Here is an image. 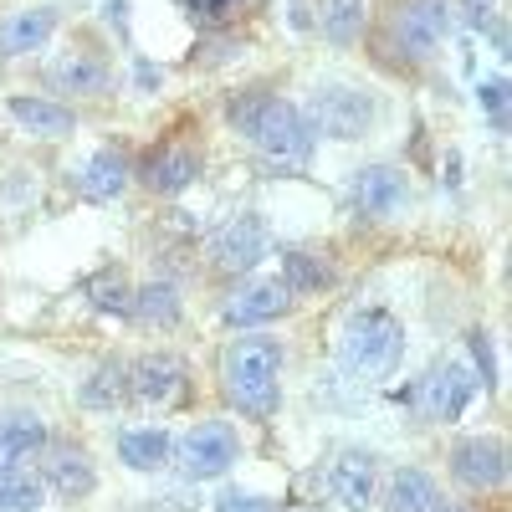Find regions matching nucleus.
<instances>
[{"mask_svg":"<svg viewBox=\"0 0 512 512\" xmlns=\"http://www.w3.org/2000/svg\"><path fill=\"white\" fill-rule=\"evenodd\" d=\"M226 118L267 164H277V169H308L318 134L308 128V118H303L297 103H287L277 93H236L226 103Z\"/></svg>","mask_w":512,"mask_h":512,"instance_id":"obj_1","label":"nucleus"},{"mask_svg":"<svg viewBox=\"0 0 512 512\" xmlns=\"http://www.w3.org/2000/svg\"><path fill=\"white\" fill-rule=\"evenodd\" d=\"M282 344L277 338H231L226 354H221V390L226 400L251 415V420H267L282 405Z\"/></svg>","mask_w":512,"mask_h":512,"instance_id":"obj_2","label":"nucleus"},{"mask_svg":"<svg viewBox=\"0 0 512 512\" xmlns=\"http://www.w3.org/2000/svg\"><path fill=\"white\" fill-rule=\"evenodd\" d=\"M405 359V323L390 308H359L338 328V364L349 374H390Z\"/></svg>","mask_w":512,"mask_h":512,"instance_id":"obj_3","label":"nucleus"},{"mask_svg":"<svg viewBox=\"0 0 512 512\" xmlns=\"http://www.w3.org/2000/svg\"><path fill=\"white\" fill-rule=\"evenodd\" d=\"M374 98L364 88H349V82H323V88H313L308 98V128L323 139H338V144H349V139H364L369 128H374Z\"/></svg>","mask_w":512,"mask_h":512,"instance_id":"obj_4","label":"nucleus"},{"mask_svg":"<svg viewBox=\"0 0 512 512\" xmlns=\"http://www.w3.org/2000/svg\"><path fill=\"white\" fill-rule=\"evenodd\" d=\"M169 461H180V472L190 482H216L241 461V436H236L231 420H200L175 441Z\"/></svg>","mask_w":512,"mask_h":512,"instance_id":"obj_5","label":"nucleus"},{"mask_svg":"<svg viewBox=\"0 0 512 512\" xmlns=\"http://www.w3.org/2000/svg\"><path fill=\"white\" fill-rule=\"evenodd\" d=\"M390 36L410 62H425L441 52L451 36V0H395L390 6Z\"/></svg>","mask_w":512,"mask_h":512,"instance_id":"obj_6","label":"nucleus"},{"mask_svg":"<svg viewBox=\"0 0 512 512\" xmlns=\"http://www.w3.org/2000/svg\"><path fill=\"white\" fill-rule=\"evenodd\" d=\"M267 251H272V231H267V221L256 216V210L226 221L216 236H210V246H205L210 267H216L221 277H246V272H256V262H262Z\"/></svg>","mask_w":512,"mask_h":512,"instance_id":"obj_7","label":"nucleus"},{"mask_svg":"<svg viewBox=\"0 0 512 512\" xmlns=\"http://www.w3.org/2000/svg\"><path fill=\"white\" fill-rule=\"evenodd\" d=\"M190 390V369L175 354H144L139 364H128V395L144 410H169L180 405Z\"/></svg>","mask_w":512,"mask_h":512,"instance_id":"obj_8","label":"nucleus"},{"mask_svg":"<svg viewBox=\"0 0 512 512\" xmlns=\"http://www.w3.org/2000/svg\"><path fill=\"white\" fill-rule=\"evenodd\" d=\"M451 477L466 492H502L507 487V446L497 436H466L451 446Z\"/></svg>","mask_w":512,"mask_h":512,"instance_id":"obj_9","label":"nucleus"},{"mask_svg":"<svg viewBox=\"0 0 512 512\" xmlns=\"http://www.w3.org/2000/svg\"><path fill=\"white\" fill-rule=\"evenodd\" d=\"M349 195H354L359 216L390 221V216H400V210L410 205V180H405L400 164H364L354 175V185H349Z\"/></svg>","mask_w":512,"mask_h":512,"instance_id":"obj_10","label":"nucleus"},{"mask_svg":"<svg viewBox=\"0 0 512 512\" xmlns=\"http://www.w3.org/2000/svg\"><path fill=\"white\" fill-rule=\"evenodd\" d=\"M328 497L349 512H369L379 502V461L369 451H338L328 461Z\"/></svg>","mask_w":512,"mask_h":512,"instance_id":"obj_11","label":"nucleus"},{"mask_svg":"<svg viewBox=\"0 0 512 512\" xmlns=\"http://www.w3.org/2000/svg\"><path fill=\"white\" fill-rule=\"evenodd\" d=\"M47 88L52 93H72V98H103L113 88V67L98 52L67 47L47 62Z\"/></svg>","mask_w":512,"mask_h":512,"instance_id":"obj_12","label":"nucleus"},{"mask_svg":"<svg viewBox=\"0 0 512 512\" xmlns=\"http://www.w3.org/2000/svg\"><path fill=\"white\" fill-rule=\"evenodd\" d=\"M477 390H482V384H477L472 364H461V359H456V364L436 369L431 379L420 384V400H425V415H431V420H461Z\"/></svg>","mask_w":512,"mask_h":512,"instance_id":"obj_13","label":"nucleus"},{"mask_svg":"<svg viewBox=\"0 0 512 512\" xmlns=\"http://www.w3.org/2000/svg\"><path fill=\"white\" fill-rule=\"evenodd\" d=\"M292 308V292L282 287V277H262V282H246L236 287V297L221 308V318L231 328H256V323H272Z\"/></svg>","mask_w":512,"mask_h":512,"instance_id":"obj_14","label":"nucleus"},{"mask_svg":"<svg viewBox=\"0 0 512 512\" xmlns=\"http://www.w3.org/2000/svg\"><path fill=\"white\" fill-rule=\"evenodd\" d=\"M52 446V431L41 415H6L0 420V472H26L31 461H41V451Z\"/></svg>","mask_w":512,"mask_h":512,"instance_id":"obj_15","label":"nucleus"},{"mask_svg":"<svg viewBox=\"0 0 512 512\" xmlns=\"http://www.w3.org/2000/svg\"><path fill=\"white\" fill-rule=\"evenodd\" d=\"M62 26L57 6H31V11H11L0 21V57H31L52 41V31Z\"/></svg>","mask_w":512,"mask_h":512,"instance_id":"obj_16","label":"nucleus"},{"mask_svg":"<svg viewBox=\"0 0 512 512\" xmlns=\"http://www.w3.org/2000/svg\"><path fill=\"white\" fill-rule=\"evenodd\" d=\"M139 180H144L154 195H180V190H190V185L200 180V154L185 149V144H164V149H154V154L144 159Z\"/></svg>","mask_w":512,"mask_h":512,"instance_id":"obj_17","label":"nucleus"},{"mask_svg":"<svg viewBox=\"0 0 512 512\" xmlns=\"http://www.w3.org/2000/svg\"><path fill=\"white\" fill-rule=\"evenodd\" d=\"M41 466H47L52 492L67 497V502L93 497V487H98V472H93V461H88L82 446H47V451H41Z\"/></svg>","mask_w":512,"mask_h":512,"instance_id":"obj_18","label":"nucleus"},{"mask_svg":"<svg viewBox=\"0 0 512 512\" xmlns=\"http://www.w3.org/2000/svg\"><path fill=\"white\" fill-rule=\"evenodd\" d=\"M77 175V190L88 195V200H118L123 190H128V180H134V164H128V154L123 149H98V154H88L82 159V169H72Z\"/></svg>","mask_w":512,"mask_h":512,"instance_id":"obj_19","label":"nucleus"},{"mask_svg":"<svg viewBox=\"0 0 512 512\" xmlns=\"http://www.w3.org/2000/svg\"><path fill=\"white\" fill-rule=\"evenodd\" d=\"M6 108H11V118L26 128V134H36V139H67L72 128H77V113L67 103H57V98H26V93H16Z\"/></svg>","mask_w":512,"mask_h":512,"instance_id":"obj_20","label":"nucleus"},{"mask_svg":"<svg viewBox=\"0 0 512 512\" xmlns=\"http://www.w3.org/2000/svg\"><path fill=\"white\" fill-rule=\"evenodd\" d=\"M169 451H175V436L164 425H139V431L118 436V461L134 472H159V466H169Z\"/></svg>","mask_w":512,"mask_h":512,"instance_id":"obj_21","label":"nucleus"},{"mask_svg":"<svg viewBox=\"0 0 512 512\" xmlns=\"http://www.w3.org/2000/svg\"><path fill=\"white\" fill-rule=\"evenodd\" d=\"M436 502H441V487L420 466H400L390 477V487H384V507L390 512H436Z\"/></svg>","mask_w":512,"mask_h":512,"instance_id":"obj_22","label":"nucleus"},{"mask_svg":"<svg viewBox=\"0 0 512 512\" xmlns=\"http://www.w3.org/2000/svg\"><path fill=\"white\" fill-rule=\"evenodd\" d=\"M369 26V6L364 0H318V31L333 47H354Z\"/></svg>","mask_w":512,"mask_h":512,"instance_id":"obj_23","label":"nucleus"},{"mask_svg":"<svg viewBox=\"0 0 512 512\" xmlns=\"http://www.w3.org/2000/svg\"><path fill=\"white\" fill-rule=\"evenodd\" d=\"M180 313H185V303L169 282H144L134 292V308H128V318H139L144 328H175Z\"/></svg>","mask_w":512,"mask_h":512,"instance_id":"obj_24","label":"nucleus"},{"mask_svg":"<svg viewBox=\"0 0 512 512\" xmlns=\"http://www.w3.org/2000/svg\"><path fill=\"white\" fill-rule=\"evenodd\" d=\"M282 287H287L292 297H297V292H323V287H333V267H328V256L303 251V246L282 251Z\"/></svg>","mask_w":512,"mask_h":512,"instance_id":"obj_25","label":"nucleus"},{"mask_svg":"<svg viewBox=\"0 0 512 512\" xmlns=\"http://www.w3.org/2000/svg\"><path fill=\"white\" fill-rule=\"evenodd\" d=\"M123 395H128V364L123 359H103L77 390V400L88 410H113V405H123Z\"/></svg>","mask_w":512,"mask_h":512,"instance_id":"obj_26","label":"nucleus"},{"mask_svg":"<svg viewBox=\"0 0 512 512\" xmlns=\"http://www.w3.org/2000/svg\"><path fill=\"white\" fill-rule=\"evenodd\" d=\"M47 502V482L31 466L26 472H0V512H41Z\"/></svg>","mask_w":512,"mask_h":512,"instance_id":"obj_27","label":"nucleus"},{"mask_svg":"<svg viewBox=\"0 0 512 512\" xmlns=\"http://www.w3.org/2000/svg\"><path fill=\"white\" fill-rule=\"evenodd\" d=\"M88 297H93L98 313H113V318H128V308H134V287H128V277L118 267H103L88 282Z\"/></svg>","mask_w":512,"mask_h":512,"instance_id":"obj_28","label":"nucleus"},{"mask_svg":"<svg viewBox=\"0 0 512 512\" xmlns=\"http://www.w3.org/2000/svg\"><path fill=\"white\" fill-rule=\"evenodd\" d=\"M477 103H482L487 118H492V134H507V82H502V77L477 82Z\"/></svg>","mask_w":512,"mask_h":512,"instance_id":"obj_29","label":"nucleus"},{"mask_svg":"<svg viewBox=\"0 0 512 512\" xmlns=\"http://www.w3.org/2000/svg\"><path fill=\"white\" fill-rule=\"evenodd\" d=\"M180 6L195 16V21H205V26H221V21H231L246 0H180Z\"/></svg>","mask_w":512,"mask_h":512,"instance_id":"obj_30","label":"nucleus"},{"mask_svg":"<svg viewBox=\"0 0 512 512\" xmlns=\"http://www.w3.org/2000/svg\"><path fill=\"white\" fill-rule=\"evenodd\" d=\"M466 349H472V374H482L477 384H482V390H497V364H492V344H487V333H472V338H466Z\"/></svg>","mask_w":512,"mask_h":512,"instance_id":"obj_31","label":"nucleus"},{"mask_svg":"<svg viewBox=\"0 0 512 512\" xmlns=\"http://www.w3.org/2000/svg\"><path fill=\"white\" fill-rule=\"evenodd\" d=\"M216 512H277V502L256 497V492H236V487H226V492L216 497Z\"/></svg>","mask_w":512,"mask_h":512,"instance_id":"obj_32","label":"nucleus"},{"mask_svg":"<svg viewBox=\"0 0 512 512\" xmlns=\"http://www.w3.org/2000/svg\"><path fill=\"white\" fill-rule=\"evenodd\" d=\"M134 77H139V88H159V82H164V72L154 62H134Z\"/></svg>","mask_w":512,"mask_h":512,"instance_id":"obj_33","label":"nucleus"},{"mask_svg":"<svg viewBox=\"0 0 512 512\" xmlns=\"http://www.w3.org/2000/svg\"><path fill=\"white\" fill-rule=\"evenodd\" d=\"M436 512H472L466 502H436Z\"/></svg>","mask_w":512,"mask_h":512,"instance_id":"obj_34","label":"nucleus"}]
</instances>
